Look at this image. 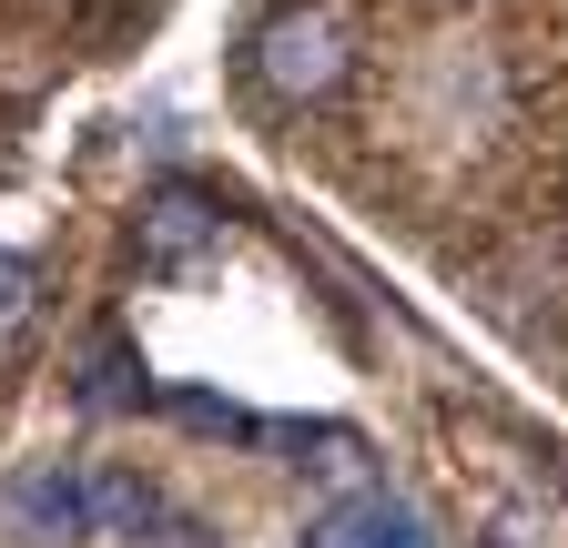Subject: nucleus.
<instances>
[{"label": "nucleus", "mask_w": 568, "mask_h": 548, "mask_svg": "<svg viewBox=\"0 0 568 548\" xmlns=\"http://www.w3.org/2000/svg\"><path fill=\"white\" fill-rule=\"evenodd\" d=\"M21 508H31L41 528H61V538H71V528H82V518H92V498H82V488H71V477H31V488H21Z\"/></svg>", "instance_id": "7ed1b4c3"}, {"label": "nucleus", "mask_w": 568, "mask_h": 548, "mask_svg": "<svg viewBox=\"0 0 568 548\" xmlns=\"http://www.w3.org/2000/svg\"><path fill=\"white\" fill-rule=\"evenodd\" d=\"M31 315V254H0V335Z\"/></svg>", "instance_id": "423d86ee"}, {"label": "nucleus", "mask_w": 568, "mask_h": 548, "mask_svg": "<svg viewBox=\"0 0 568 548\" xmlns=\"http://www.w3.org/2000/svg\"><path fill=\"white\" fill-rule=\"evenodd\" d=\"M92 396H102V406H112V396H132V356H122V346H102V366H92Z\"/></svg>", "instance_id": "0eeeda50"}, {"label": "nucleus", "mask_w": 568, "mask_h": 548, "mask_svg": "<svg viewBox=\"0 0 568 548\" xmlns=\"http://www.w3.org/2000/svg\"><path fill=\"white\" fill-rule=\"evenodd\" d=\"M203 244H213V214H203L193 193H163L153 214H142V254H153V264H183V254H203Z\"/></svg>", "instance_id": "f03ea898"}, {"label": "nucleus", "mask_w": 568, "mask_h": 548, "mask_svg": "<svg viewBox=\"0 0 568 548\" xmlns=\"http://www.w3.org/2000/svg\"><path fill=\"white\" fill-rule=\"evenodd\" d=\"M254 82L274 102H325L345 82V21L335 11H274L254 31Z\"/></svg>", "instance_id": "f257e3e1"}, {"label": "nucleus", "mask_w": 568, "mask_h": 548, "mask_svg": "<svg viewBox=\"0 0 568 548\" xmlns=\"http://www.w3.org/2000/svg\"><path fill=\"white\" fill-rule=\"evenodd\" d=\"M355 548H426V528H416L406 508H386V498H366V508H355Z\"/></svg>", "instance_id": "39448f33"}, {"label": "nucleus", "mask_w": 568, "mask_h": 548, "mask_svg": "<svg viewBox=\"0 0 568 548\" xmlns=\"http://www.w3.org/2000/svg\"><path fill=\"white\" fill-rule=\"evenodd\" d=\"M92 518L102 528H153V488H142V477H102V488H92Z\"/></svg>", "instance_id": "20e7f679"}]
</instances>
